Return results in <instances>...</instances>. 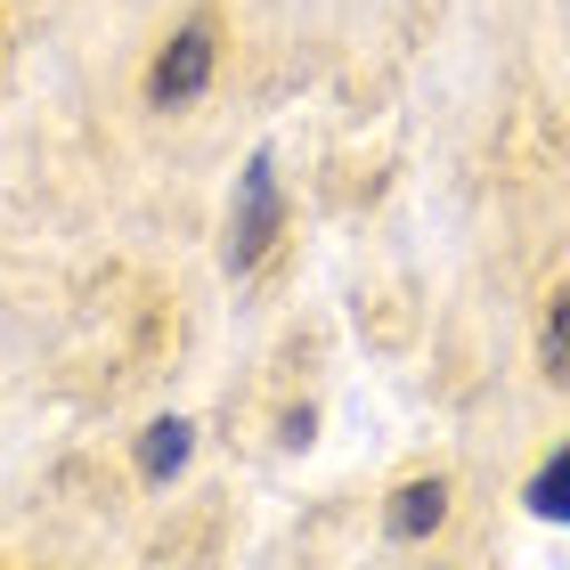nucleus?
Segmentation results:
<instances>
[{
    "label": "nucleus",
    "instance_id": "5",
    "mask_svg": "<svg viewBox=\"0 0 570 570\" xmlns=\"http://www.w3.org/2000/svg\"><path fill=\"white\" fill-rule=\"evenodd\" d=\"M188 449H196V432L179 424V416H171V424H147V440H139V473H147V481H171L179 464H188Z\"/></svg>",
    "mask_w": 570,
    "mask_h": 570
},
{
    "label": "nucleus",
    "instance_id": "4",
    "mask_svg": "<svg viewBox=\"0 0 570 570\" xmlns=\"http://www.w3.org/2000/svg\"><path fill=\"white\" fill-rule=\"evenodd\" d=\"M538 367H547V383L570 392V285L547 302V318H538Z\"/></svg>",
    "mask_w": 570,
    "mask_h": 570
},
{
    "label": "nucleus",
    "instance_id": "6",
    "mask_svg": "<svg viewBox=\"0 0 570 570\" xmlns=\"http://www.w3.org/2000/svg\"><path fill=\"white\" fill-rule=\"evenodd\" d=\"M522 498H530L538 522H570V440H562V449H554L547 464H538V481L522 489Z\"/></svg>",
    "mask_w": 570,
    "mask_h": 570
},
{
    "label": "nucleus",
    "instance_id": "1",
    "mask_svg": "<svg viewBox=\"0 0 570 570\" xmlns=\"http://www.w3.org/2000/svg\"><path fill=\"white\" fill-rule=\"evenodd\" d=\"M285 237V196H277V164L253 155L245 179H237V213H228V269L253 277L269 262V245Z\"/></svg>",
    "mask_w": 570,
    "mask_h": 570
},
{
    "label": "nucleus",
    "instance_id": "2",
    "mask_svg": "<svg viewBox=\"0 0 570 570\" xmlns=\"http://www.w3.org/2000/svg\"><path fill=\"white\" fill-rule=\"evenodd\" d=\"M213 66H220V33H213L204 17H188L164 49H155V66H147V98H155V107H188V98L213 90Z\"/></svg>",
    "mask_w": 570,
    "mask_h": 570
},
{
    "label": "nucleus",
    "instance_id": "3",
    "mask_svg": "<svg viewBox=\"0 0 570 570\" xmlns=\"http://www.w3.org/2000/svg\"><path fill=\"white\" fill-rule=\"evenodd\" d=\"M440 522H449V481L440 473H416L392 489V505H383V530L400 538V547H416V538H432Z\"/></svg>",
    "mask_w": 570,
    "mask_h": 570
}]
</instances>
